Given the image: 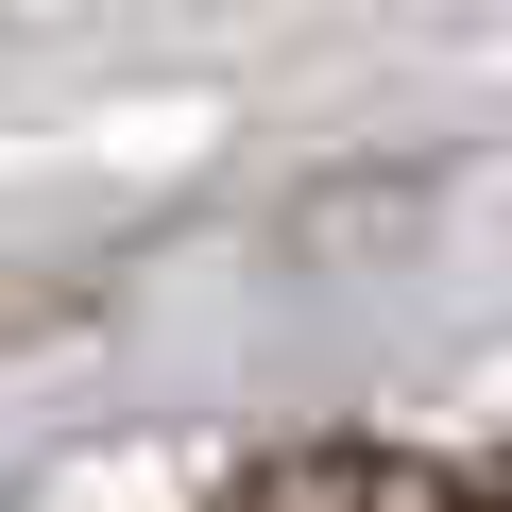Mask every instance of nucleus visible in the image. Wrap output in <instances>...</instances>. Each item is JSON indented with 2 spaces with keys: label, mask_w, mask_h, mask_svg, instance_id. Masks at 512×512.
<instances>
[{
  "label": "nucleus",
  "mask_w": 512,
  "mask_h": 512,
  "mask_svg": "<svg viewBox=\"0 0 512 512\" xmlns=\"http://www.w3.org/2000/svg\"><path fill=\"white\" fill-rule=\"evenodd\" d=\"M222 512H495L461 461H427V444H291V461H256Z\"/></svg>",
  "instance_id": "obj_1"
}]
</instances>
